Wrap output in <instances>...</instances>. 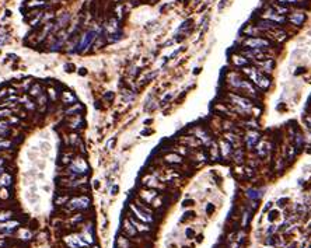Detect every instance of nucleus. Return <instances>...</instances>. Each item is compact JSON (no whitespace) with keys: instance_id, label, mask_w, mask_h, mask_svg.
<instances>
[{"instance_id":"obj_1","label":"nucleus","mask_w":311,"mask_h":248,"mask_svg":"<svg viewBox=\"0 0 311 248\" xmlns=\"http://www.w3.org/2000/svg\"><path fill=\"white\" fill-rule=\"evenodd\" d=\"M244 73L252 80L254 84H256L259 88H264V90H268L269 86H271V80L265 76L262 72H259L258 69H254V67H245Z\"/></svg>"},{"instance_id":"obj_2","label":"nucleus","mask_w":311,"mask_h":248,"mask_svg":"<svg viewBox=\"0 0 311 248\" xmlns=\"http://www.w3.org/2000/svg\"><path fill=\"white\" fill-rule=\"evenodd\" d=\"M228 100L233 105H235V110L238 112H244V111H249L254 108V102L248 97H244L241 94L231 93V94H228Z\"/></svg>"},{"instance_id":"obj_3","label":"nucleus","mask_w":311,"mask_h":248,"mask_svg":"<svg viewBox=\"0 0 311 248\" xmlns=\"http://www.w3.org/2000/svg\"><path fill=\"white\" fill-rule=\"evenodd\" d=\"M88 205H90V199L87 196H77L73 198L69 203L66 205V210H77V209H87Z\"/></svg>"},{"instance_id":"obj_4","label":"nucleus","mask_w":311,"mask_h":248,"mask_svg":"<svg viewBox=\"0 0 311 248\" xmlns=\"http://www.w3.org/2000/svg\"><path fill=\"white\" fill-rule=\"evenodd\" d=\"M65 241H66V244L69 245L70 248H84V247H87V245H88L87 243L83 240L81 234H73V236H67V237L65 238Z\"/></svg>"},{"instance_id":"obj_5","label":"nucleus","mask_w":311,"mask_h":248,"mask_svg":"<svg viewBox=\"0 0 311 248\" xmlns=\"http://www.w3.org/2000/svg\"><path fill=\"white\" fill-rule=\"evenodd\" d=\"M245 46L252 48V49H261V48H268L271 45V42L266 39H261V38H249L244 42Z\"/></svg>"},{"instance_id":"obj_6","label":"nucleus","mask_w":311,"mask_h":248,"mask_svg":"<svg viewBox=\"0 0 311 248\" xmlns=\"http://www.w3.org/2000/svg\"><path fill=\"white\" fill-rule=\"evenodd\" d=\"M87 168L88 167L83 158H77L73 164L70 165L69 170H70V172H73V174H84V172L87 171Z\"/></svg>"},{"instance_id":"obj_7","label":"nucleus","mask_w":311,"mask_h":248,"mask_svg":"<svg viewBox=\"0 0 311 248\" xmlns=\"http://www.w3.org/2000/svg\"><path fill=\"white\" fill-rule=\"evenodd\" d=\"M130 209L133 210V213L136 215V217H137V219H140L142 222H144V223H150V222H153V219H151V216L149 215V213H146V212H143L140 208H137V206H135V205H130Z\"/></svg>"},{"instance_id":"obj_8","label":"nucleus","mask_w":311,"mask_h":248,"mask_svg":"<svg viewBox=\"0 0 311 248\" xmlns=\"http://www.w3.org/2000/svg\"><path fill=\"white\" fill-rule=\"evenodd\" d=\"M259 140V133L258 132H248L247 136H245V144L248 149H252L254 146H256V142Z\"/></svg>"},{"instance_id":"obj_9","label":"nucleus","mask_w":311,"mask_h":248,"mask_svg":"<svg viewBox=\"0 0 311 248\" xmlns=\"http://www.w3.org/2000/svg\"><path fill=\"white\" fill-rule=\"evenodd\" d=\"M220 154H221V157H228L230 154H233V146H231L228 142H226V140H221L220 142Z\"/></svg>"},{"instance_id":"obj_10","label":"nucleus","mask_w":311,"mask_h":248,"mask_svg":"<svg viewBox=\"0 0 311 248\" xmlns=\"http://www.w3.org/2000/svg\"><path fill=\"white\" fill-rule=\"evenodd\" d=\"M19 227V222L17 220H13V222H6L0 224V231H4V233H11L14 231L15 229Z\"/></svg>"},{"instance_id":"obj_11","label":"nucleus","mask_w":311,"mask_h":248,"mask_svg":"<svg viewBox=\"0 0 311 248\" xmlns=\"http://www.w3.org/2000/svg\"><path fill=\"white\" fill-rule=\"evenodd\" d=\"M95 38V32H88L84 35V38H83V41L80 42V45H79V49H83V48H87L88 45L93 42V39Z\"/></svg>"},{"instance_id":"obj_12","label":"nucleus","mask_w":311,"mask_h":248,"mask_svg":"<svg viewBox=\"0 0 311 248\" xmlns=\"http://www.w3.org/2000/svg\"><path fill=\"white\" fill-rule=\"evenodd\" d=\"M140 196H142V199H144L146 201V203H150L151 201H153L154 198L157 196V191H143L142 193H140Z\"/></svg>"},{"instance_id":"obj_13","label":"nucleus","mask_w":311,"mask_h":248,"mask_svg":"<svg viewBox=\"0 0 311 248\" xmlns=\"http://www.w3.org/2000/svg\"><path fill=\"white\" fill-rule=\"evenodd\" d=\"M195 135H196V138H198V139H201L205 144H210V143H212V142H210V136H209L208 133L203 131V129H196V131H195Z\"/></svg>"},{"instance_id":"obj_14","label":"nucleus","mask_w":311,"mask_h":248,"mask_svg":"<svg viewBox=\"0 0 311 248\" xmlns=\"http://www.w3.org/2000/svg\"><path fill=\"white\" fill-rule=\"evenodd\" d=\"M165 161L170 163V164H181V163H182V157L179 156V154L171 153V154H167V156H165Z\"/></svg>"},{"instance_id":"obj_15","label":"nucleus","mask_w":311,"mask_h":248,"mask_svg":"<svg viewBox=\"0 0 311 248\" xmlns=\"http://www.w3.org/2000/svg\"><path fill=\"white\" fill-rule=\"evenodd\" d=\"M209 156H210V158L212 160H217L220 157V150H219V147H217V144L216 143H210L209 144Z\"/></svg>"},{"instance_id":"obj_16","label":"nucleus","mask_w":311,"mask_h":248,"mask_svg":"<svg viewBox=\"0 0 311 248\" xmlns=\"http://www.w3.org/2000/svg\"><path fill=\"white\" fill-rule=\"evenodd\" d=\"M62 101L65 102V104H74V102H76V95L72 94L70 91H63Z\"/></svg>"},{"instance_id":"obj_17","label":"nucleus","mask_w":311,"mask_h":248,"mask_svg":"<svg viewBox=\"0 0 311 248\" xmlns=\"http://www.w3.org/2000/svg\"><path fill=\"white\" fill-rule=\"evenodd\" d=\"M83 124H84L83 118H81L80 115H74V118L70 121V125H69V126H70L72 129H77V128H80Z\"/></svg>"},{"instance_id":"obj_18","label":"nucleus","mask_w":311,"mask_h":248,"mask_svg":"<svg viewBox=\"0 0 311 248\" xmlns=\"http://www.w3.org/2000/svg\"><path fill=\"white\" fill-rule=\"evenodd\" d=\"M123 229H125V231H126V234L128 236H130V237H133L136 234V229H135V226H133L132 223L129 222V220H125V223H123Z\"/></svg>"},{"instance_id":"obj_19","label":"nucleus","mask_w":311,"mask_h":248,"mask_svg":"<svg viewBox=\"0 0 311 248\" xmlns=\"http://www.w3.org/2000/svg\"><path fill=\"white\" fill-rule=\"evenodd\" d=\"M258 65H259L261 67H264L262 70H266L268 73H271V72H272V67H273V62H272L271 59H264V60H261Z\"/></svg>"},{"instance_id":"obj_20","label":"nucleus","mask_w":311,"mask_h":248,"mask_svg":"<svg viewBox=\"0 0 311 248\" xmlns=\"http://www.w3.org/2000/svg\"><path fill=\"white\" fill-rule=\"evenodd\" d=\"M79 111H83V105H81V104H74L73 107L67 108L65 114H66V115H73L74 117V115H79V114H77Z\"/></svg>"},{"instance_id":"obj_21","label":"nucleus","mask_w":311,"mask_h":248,"mask_svg":"<svg viewBox=\"0 0 311 248\" xmlns=\"http://www.w3.org/2000/svg\"><path fill=\"white\" fill-rule=\"evenodd\" d=\"M237 139H238V138L234 135V133H226V135H224V140L230 143L233 147L237 146Z\"/></svg>"},{"instance_id":"obj_22","label":"nucleus","mask_w":311,"mask_h":248,"mask_svg":"<svg viewBox=\"0 0 311 248\" xmlns=\"http://www.w3.org/2000/svg\"><path fill=\"white\" fill-rule=\"evenodd\" d=\"M290 21L294 22V24H301L304 21V14L301 13H294V14L290 17Z\"/></svg>"},{"instance_id":"obj_23","label":"nucleus","mask_w":311,"mask_h":248,"mask_svg":"<svg viewBox=\"0 0 311 248\" xmlns=\"http://www.w3.org/2000/svg\"><path fill=\"white\" fill-rule=\"evenodd\" d=\"M233 158H234L235 163H242V158H244V153H242L241 149H235V151L233 153Z\"/></svg>"},{"instance_id":"obj_24","label":"nucleus","mask_w":311,"mask_h":248,"mask_svg":"<svg viewBox=\"0 0 311 248\" xmlns=\"http://www.w3.org/2000/svg\"><path fill=\"white\" fill-rule=\"evenodd\" d=\"M129 222L132 223L133 226H135V229L139 230V231H147V230H149V227H147V226H144V224H142V223L135 222V219H133V217H130V219H129Z\"/></svg>"},{"instance_id":"obj_25","label":"nucleus","mask_w":311,"mask_h":248,"mask_svg":"<svg viewBox=\"0 0 311 248\" xmlns=\"http://www.w3.org/2000/svg\"><path fill=\"white\" fill-rule=\"evenodd\" d=\"M67 21H69V14H63L62 17H60V19L58 20V24H56L55 25V28H60V27H65L67 24Z\"/></svg>"},{"instance_id":"obj_26","label":"nucleus","mask_w":311,"mask_h":248,"mask_svg":"<svg viewBox=\"0 0 311 248\" xmlns=\"http://www.w3.org/2000/svg\"><path fill=\"white\" fill-rule=\"evenodd\" d=\"M10 184H11V175H8V174H6V172H4V174L2 175V178H0V185L8 186Z\"/></svg>"},{"instance_id":"obj_27","label":"nucleus","mask_w":311,"mask_h":248,"mask_svg":"<svg viewBox=\"0 0 311 248\" xmlns=\"http://www.w3.org/2000/svg\"><path fill=\"white\" fill-rule=\"evenodd\" d=\"M247 195H248V196L251 198V199H254V201H258V199H259V198H261V195H262V193H261L259 191H255V189H249Z\"/></svg>"},{"instance_id":"obj_28","label":"nucleus","mask_w":311,"mask_h":248,"mask_svg":"<svg viewBox=\"0 0 311 248\" xmlns=\"http://www.w3.org/2000/svg\"><path fill=\"white\" fill-rule=\"evenodd\" d=\"M39 91H41V86H39V84H34L32 87H31V90H29V94L37 97V95H41Z\"/></svg>"},{"instance_id":"obj_29","label":"nucleus","mask_w":311,"mask_h":248,"mask_svg":"<svg viewBox=\"0 0 311 248\" xmlns=\"http://www.w3.org/2000/svg\"><path fill=\"white\" fill-rule=\"evenodd\" d=\"M233 62L237 66H244L245 63H247V60H245L244 58H241V56H234V58H233Z\"/></svg>"},{"instance_id":"obj_30","label":"nucleus","mask_w":311,"mask_h":248,"mask_svg":"<svg viewBox=\"0 0 311 248\" xmlns=\"http://www.w3.org/2000/svg\"><path fill=\"white\" fill-rule=\"evenodd\" d=\"M278 217H279V210L273 209V210L269 212V216H268V219H269V222H273V220H276Z\"/></svg>"},{"instance_id":"obj_31","label":"nucleus","mask_w":311,"mask_h":248,"mask_svg":"<svg viewBox=\"0 0 311 248\" xmlns=\"http://www.w3.org/2000/svg\"><path fill=\"white\" fill-rule=\"evenodd\" d=\"M44 4H45L44 0H31L28 3V6L29 7H37V6H44Z\"/></svg>"},{"instance_id":"obj_32","label":"nucleus","mask_w":311,"mask_h":248,"mask_svg":"<svg viewBox=\"0 0 311 248\" xmlns=\"http://www.w3.org/2000/svg\"><path fill=\"white\" fill-rule=\"evenodd\" d=\"M67 199H69V196H62V198H56L55 202L56 205H63L65 202H67Z\"/></svg>"},{"instance_id":"obj_33","label":"nucleus","mask_w":311,"mask_h":248,"mask_svg":"<svg viewBox=\"0 0 311 248\" xmlns=\"http://www.w3.org/2000/svg\"><path fill=\"white\" fill-rule=\"evenodd\" d=\"M10 215H13L11 212H3V213H0V220H7L8 217H10Z\"/></svg>"},{"instance_id":"obj_34","label":"nucleus","mask_w":311,"mask_h":248,"mask_svg":"<svg viewBox=\"0 0 311 248\" xmlns=\"http://www.w3.org/2000/svg\"><path fill=\"white\" fill-rule=\"evenodd\" d=\"M11 147V142L6 140V142H0V149H10Z\"/></svg>"},{"instance_id":"obj_35","label":"nucleus","mask_w":311,"mask_h":248,"mask_svg":"<svg viewBox=\"0 0 311 248\" xmlns=\"http://www.w3.org/2000/svg\"><path fill=\"white\" fill-rule=\"evenodd\" d=\"M20 236H21V238H24V240H28L29 238V233L27 230H20Z\"/></svg>"},{"instance_id":"obj_36","label":"nucleus","mask_w":311,"mask_h":248,"mask_svg":"<svg viewBox=\"0 0 311 248\" xmlns=\"http://www.w3.org/2000/svg\"><path fill=\"white\" fill-rule=\"evenodd\" d=\"M278 243V240H276V237L275 236H272V238H268L266 240V244H272V245H275Z\"/></svg>"},{"instance_id":"obj_37","label":"nucleus","mask_w":311,"mask_h":248,"mask_svg":"<svg viewBox=\"0 0 311 248\" xmlns=\"http://www.w3.org/2000/svg\"><path fill=\"white\" fill-rule=\"evenodd\" d=\"M172 95H174V94H172V93H168V94H167V95H165V97H164V100H163V104H167V102H168L172 98Z\"/></svg>"},{"instance_id":"obj_38","label":"nucleus","mask_w":311,"mask_h":248,"mask_svg":"<svg viewBox=\"0 0 311 248\" xmlns=\"http://www.w3.org/2000/svg\"><path fill=\"white\" fill-rule=\"evenodd\" d=\"M115 140H117V139H115V138L110 139V140H108V143H106V147H108V149H112V146H113V144H115Z\"/></svg>"},{"instance_id":"obj_39","label":"nucleus","mask_w":311,"mask_h":248,"mask_svg":"<svg viewBox=\"0 0 311 248\" xmlns=\"http://www.w3.org/2000/svg\"><path fill=\"white\" fill-rule=\"evenodd\" d=\"M45 101H46V97H45L44 94H41L39 95V100H38V104H39V105H44Z\"/></svg>"},{"instance_id":"obj_40","label":"nucleus","mask_w":311,"mask_h":248,"mask_svg":"<svg viewBox=\"0 0 311 248\" xmlns=\"http://www.w3.org/2000/svg\"><path fill=\"white\" fill-rule=\"evenodd\" d=\"M7 115H11V111H8V110L0 111V117H2V118H3V117H7Z\"/></svg>"},{"instance_id":"obj_41","label":"nucleus","mask_w":311,"mask_h":248,"mask_svg":"<svg viewBox=\"0 0 311 248\" xmlns=\"http://www.w3.org/2000/svg\"><path fill=\"white\" fill-rule=\"evenodd\" d=\"M60 161H62L63 164H67V163H70V156H63Z\"/></svg>"},{"instance_id":"obj_42","label":"nucleus","mask_w":311,"mask_h":248,"mask_svg":"<svg viewBox=\"0 0 311 248\" xmlns=\"http://www.w3.org/2000/svg\"><path fill=\"white\" fill-rule=\"evenodd\" d=\"M194 205V201L192 199H187V201H184V206H192Z\"/></svg>"},{"instance_id":"obj_43","label":"nucleus","mask_w":311,"mask_h":248,"mask_svg":"<svg viewBox=\"0 0 311 248\" xmlns=\"http://www.w3.org/2000/svg\"><path fill=\"white\" fill-rule=\"evenodd\" d=\"M293 156H294V149H293V147H290V149H289V160H292Z\"/></svg>"},{"instance_id":"obj_44","label":"nucleus","mask_w":311,"mask_h":248,"mask_svg":"<svg viewBox=\"0 0 311 248\" xmlns=\"http://www.w3.org/2000/svg\"><path fill=\"white\" fill-rule=\"evenodd\" d=\"M213 209H215V208H213V205H210V203H209L208 206H206V212H208V213H212Z\"/></svg>"},{"instance_id":"obj_45","label":"nucleus","mask_w":311,"mask_h":248,"mask_svg":"<svg viewBox=\"0 0 311 248\" xmlns=\"http://www.w3.org/2000/svg\"><path fill=\"white\" fill-rule=\"evenodd\" d=\"M118 191H119V188H118V185H115V186L112 188V191H111V193H112V195H117Z\"/></svg>"},{"instance_id":"obj_46","label":"nucleus","mask_w":311,"mask_h":248,"mask_svg":"<svg viewBox=\"0 0 311 248\" xmlns=\"http://www.w3.org/2000/svg\"><path fill=\"white\" fill-rule=\"evenodd\" d=\"M286 202H287V199H285V198H283V199H280V201L278 202V205H279V206H285Z\"/></svg>"},{"instance_id":"obj_47","label":"nucleus","mask_w":311,"mask_h":248,"mask_svg":"<svg viewBox=\"0 0 311 248\" xmlns=\"http://www.w3.org/2000/svg\"><path fill=\"white\" fill-rule=\"evenodd\" d=\"M187 236H188V237H189V238H191V237H192V236H194V230H191V229H188V230H187Z\"/></svg>"},{"instance_id":"obj_48","label":"nucleus","mask_w":311,"mask_h":248,"mask_svg":"<svg viewBox=\"0 0 311 248\" xmlns=\"http://www.w3.org/2000/svg\"><path fill=\"white\" fill-rule=\"evenodd\" d=\"M66 72H73V65H66Z\"/></svg>"},{"instance_id":"obj_49","label":"nucleus","mask_w":311,"mask_h":248,"mask_svg":"<svg viewBox=\"0 0 311 248\" xmlns=\"http://www.w3.org/2000/svg\"><path fill=\"white\" fill-rule=\"evenodd\" d=\"M49 93H51V97H52V100H56V94H55V90H49Z\"/></svg>"},{"instance_id":"obj_50","label":"nucleus","mask_w":311,"mask_h":248,"mask_svg":"<svg viewBox=\"0 0 311 248\" xmlns=\"http://www.w3.org/2000/svg\"><path fill=\"white\" fill-rule=\"evenodd\" d=\"M105 98H106V100H112V98H113V94H112V93H106V94H105Z\"/></svg>"},{"instance_id":"obj_51","label":"nucleus","mask_w":311,"mask_h":248,"mask_svg":"<svg viewBox=\"0 0 311 248\" xmlns=\"http://www.w3.org/2000/svg\"><path fill=\"white\" fill-rule=\"evenodd\" d=\"M306 122H307V125H308V126H310V128H311V117H308L307 119H306Z\"/></svg>"},{"instance_id":"obj_52","label":"nucleus","mask_w":311,"mask_h":248,"mask_svg":"<svg viewBox=\"0 0 311 248\" xmlns=\"http://www.w3.org/2000/svg\"><path fill=\"white\" fill-rule=\"evenodd\" d=\"M273 230H276V229H275V227H273V226H272V227H269V230H268V234H271V233H273Z\"/></svg>"},{"instance_id":"obj_53","label":"nucleus","mask_w":311,"mask_h":248,"mask_svg":"<svg viewBox=\"0 0 311 248\" xmlns=\"http://www.w3.org/2000/svg\"><path fill=\"white\" fill-rule=\"evenodd\" d=\"M271 205H272V203H271V202H269V203H268V205H266V206H265V209H264V210H265V212H266V210H268V209L271 208Z\"/></svg>"},{"instance_id":"obj_54","label":"nucleus","mask_w":311,"mask_h":248,"mask_svg":"<svg viewBox=\"0 0 311 248\" xmlns=\"http://www.w3.org/2000/svg\"><path fill=\"white\" fill-rule=\"evenodd\" d=\"M3 174H4V170H3V168H0V177H2Z\"/></svg>"},{"instance_id":"obj_55","label":"nucleus","mask_w":311,"mask_h":248,"mask_svg":"<svg viewBox=\"0 0 311 248\" xmlns=\"http://www.w3.org/2000/svg\"><path fill=\"white\" fill-rule=\"evenodd\" d=\"M2 165H3V158H0V168H2Z\"/></svg>"},{"instance_id":"obj_56","label":"nucleus","mask_w":311,"mask_h":248,"mask_svg":"<svg viewBox=\"0 0 311 248\" xmlns=\"http://www.w3.org/2000/svg\"><path fill=\"white\" fill-rule=\"evenodd\" d=\"M294 247H296V244H292V245H290V248H294Z\"/></svg>"},{"instance_id":"obj_57","label":"nucleus","mask_w":311,"mask_h":248,"mask_svg":"<svg viewBox=\"0 0 311 248\" xmlns=\"http://www.w3.org/2000/svg\"><path fill=\"white\" fill-rule=\"evenodd\" d=\"M308 248H311V245H310V247H308Z\"/></svg>"}]
</instances>
